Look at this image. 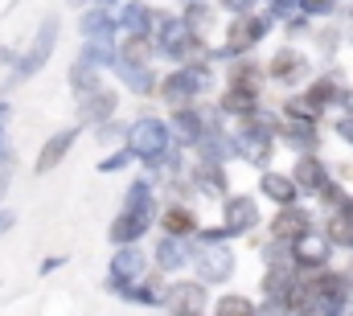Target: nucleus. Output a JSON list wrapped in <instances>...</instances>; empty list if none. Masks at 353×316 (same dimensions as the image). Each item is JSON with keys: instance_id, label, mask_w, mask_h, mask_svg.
I'll return each mask as SVG.
<instances>
[{"instance_id": "obj_46", "label": "nucleus", "mask_w": 353, "mask_h": 316, "mask_svg": "<svg viewBox=\"0 0 353 316\" xmlns=\"http://www.w3.org/2000/svg\"><path fill=\"white\" fill-rule=\"evenodd\" d=\"M94 4H99V8H107V12H115V8H119L123 0H94Z\"/></svg>"}, {"instance_id": "obj_47", "label": "nucleus", "mask_w": 353, "mask_h": 316, "mask_svg": "<svg viewBox=\"0 0 353 316\" xmlns=\"http://www.w3.org/2000/svg\"><path fill=\"white\" fill-rule=\"evenodd\" d=\"M345 210H350V214H353V193H350V206H345Z\"/></svg>"}, {"instance_id": "obj_27", "label": "nucleus", "mask_w": 353, "mask_h": 316, "mask_svg": "<svg viewBox=\"0 0 353 316\" xmlns=\"http://www.w3.org/2000/svg\"><path fill=\"white\" fill-rule=\"evenodd\" d=\"M296 279H300L296 267H263V275H259V300H279L283 304V296L296 288Z\"/></svg>"}, {"instance_id": "obj_32", "label": "nucleus", "mask_w": 353, "mask_h": 316, "mask_svg": "<svg viewBox=\"0 0 353 316\" xmlns=\"http://www.w3.org/2000/svg\"><path fill=\"white\" fill-rule=\"evenodd\" d=\"M79 33L83 37H103V33H115V17L99 4H87L83 17H79Z\"/></svg>"}, {"instance_id": "obj_9", "label": "nucleus", "mask_w": 353, "mask_h": 316, "mask_svg": "<svg viewBox=\"0 0 353 316\" xmlns=\"http://www.w3.org/2000/svg\"><path fill=\"white\" fill-rule=\"evenodd\" d=\"M210 288L197 284V279H169L165 288V300H161V313L165 316H205L210 313Z\"/></svg>"}, {"instance_id": "obj_33", "label": "nucleus", "mask_w": 353, "mask_h": 316, "mask_svg": "<svg viewBox=\"0 0 353 316\" xmlns=\"http://www.w3.org/2000/svg\"><path fill=\"white\" fill-rule=\"evenodd\" d=\"M181 21L189 25V33L205 37V33L214 29V4H205V0H197V4H185V8H181Z\"/></svg>"}, {"instance_id": "obj_24", "label": "nucleus", "mask_w": 353, "mask_h": 316, "mask_svg": "<svg viewBox=\"0 0 353 316\" xmlns=\"http://www.w3.org/2000/svg\"><path fill=\"white\" fill-rule=\"evenodd\" d=\"M152 58H157V46L148 33H123L115 46V66H152Z\"/></svg>"}, {"instance_id": "obj_29", "label": "nucleus", "mask_w": 353, "mask_h": 316, "mask_svg": "<svg viewBox=\"0 0 353 316\" xmlns=\"http://www.w3.org/2000/svg\"><path fill=\"white\" fill-rule=\"evenodd\" d=\"M205 316H259V300L247 296V292H222V296L210 300Z\"/></svg>"}, {"instance_id": "obj_10", "label": "nucleus", "mask_w": 353, "mask_h": 316, "mask_svg": "<svg viewBox=\"0 0 353 316\" xmlns=\"http://www.w3.org/2000/svg\"><path fill=\"white\" fill-rule=\"evenodd\" d=\"M316 235V214L308 210V206H283V210H275L271 214V222H267V238L271 242H283V246H296L300 238Z\"/></svg>"}, {"instance_id": "obj_39", "label": "nucleus", "mask_w": 353, "mask_h": 316, "mask_svg": "<svg viewBox=\"0 0 353 316\" xmlns=\"http://www.w3.org/2000/svg\"><path fill=\"white\" fill-rule=\"evenodd\" d=\"M312 41H316L325 54H333V50L341 46V29H337V25H329V29H312Z\"/></svg>"}, {"instance_id": "obj_37", "label": "nucleus", "mask_w": 353, "mask_h": 316, "mask_svg": "<svg viewBox=\"0 0 353 316\" xmlns=\"http://www.w3.org/2000/svg\"><path fill=\"white\" fill-rule=\"evenodd\" d=\"M136 164V157H132V148L123 144V148H115V152H107V157L99 160V172H128Z\"/></svg>"}, {"instance_id": "obj_14", "label": "nucleus", "mask_w": 353, "mask_h": 316, "mask_svg": "<svg viewBox=\"0 0 353 316\" xmlns=\"http://www.w3.org/2000/svg\"><path fill=\"white\" fill-rule=\"evenodd\" d=\"M157 226H161L165 238H193L201 230V218H197V210L189 201H165L157 210Z\"/></svg>"}, {"instance_id": "obj_1", "label": "nucleus", "mask_w": 353, "mask_h": 316, "mask_svg": "<svg viewBox=\"0 0 353 316\" xmlns=\"http://www.w3.org/2000/svg\"><path fill=\"white\" fill-rule=\"evenodd\" d=\"M230 144H234V160H247L251 168H271L275 157V119H267L263 111L251 119H239L230 128Z\"/></svg>"}, {"instance_id": "obj_30", "label": "nucleus", "mask_w": 353, "mask_h": 316, "mask_svg": "<svg viewBox=\"0 0 353 316\" xmlns=\"http://www.w3.org/2000/svg\"><path fill=\"white\" fill-rule=\"evenodd\" d=\"M115 75L123 82V90H132L140 99H152L157 95V82H161V75L152 66H115Z\"/></svg>"}, {"instance_id": "obj_18", "label": "nucleus", "mask_w": 353, "mask_h": 316, "mask_svg": "<svg viewBox=\"0 0 353 316\" xmlns=\"http://www.w3.org/2000/svg\"><path fill=\"white\" fill-rule=\"evenodd\" d=\"M152 226H157V218L136 214V210H119V214L111 218V226H107V242H111V246H136Z\"/></svg>"}, {"instance_id": "obj_13", "label": "nucleus", "mask_w": 353, "mask_h": 316, "mask_svg": "<svg viewBox=\"0 0 353 316\" xmlns=\"http://www.w3.org/2000/svg\"><path fill=\"white\" fill-rule=\"evenodd\" d=\"M275 144H279V148H292L296 157H304V152H321V124L279 119V115H275Z\"/></svg>"}, {"instance_id": "obj_7", "label": "nucleus", "mask_w": 353, "mask_h": 316, "mask_svg": "<svg viewBox=\"0 0 353 316\" xmlns=\"http://www.w3.org/2000/svg\"><path fill=\"white\" fill-rule=\"evenodd\" d=\"M259 222H263V214H259V197H255V193H230V197L222 201V218H218V226H222V235L226 238L255 235Z\"/></svg>"}, {"instance_id": "obj_42", "label": "nucleus", "mask_w": 353, "mask_h": 316, "mask_svg": "<svg viewBox=\"0 0 353 316\" xmlns=\"http://www.w3.org/2000/svg\"><path fill=\"white\" fill-rule=\"evenodd\" d=\"M12 164V148H8V132L0 128V168H8Z\"/></svg>"}, {"instance_id": "obj_36", "label": "nucleus", "mask_w": 353, "mask_h": 316, "mask_svg": "<svg viewBox=\"0 0 353 316\" xmlns=\"http://www.w3.org/2000/svg\"><path fill=\"white\" fill-rule=\"evenodd\" d=\"M296 12L300 17H308V21H329L333 12H337V0H296Z\"/></svg>"}, {"instance_id": "obj_5", "label": "nucleus", "mask_w": 353, "mask_h": 316, "mask_svg": "<svg viewBox=\"0 0 353 316\" xmlns=\"http://www.w3.org/2000/svg\"><path fill=\"white\" fill-rule=\"evenodd\" d=\"M58 37H62V21L50 12V17H41V25H37V33H33V41H29V50L17 58V66H12V82H25L33 79L50 58H54V50H58Z\"/></svg>"}, {"instance_id": "obj_3", "label": "nucleus", "mask_w": 353, "mask_h": 316, "mask_svg": "<svg viewBox=\"0 0 353 316\" xmlns=\"http://www.w3.org/2000/svg\"><path fill=\"white\" fill-rule=\"evenodd\" d=\"M123 144L132 148L136 164H144V168L157 164V160H165L176 148L173 132H169V119H161V115H136L128 124V140Z\"/></svg>"}, {"instance_id": "obj_38", "label": "nucleus", "mask_w": 353, "mask_h": 316, "mask_svg": "<svg viewBox=\"0 0 353 316\" xmlns=\"http://www.w3.org/2000/svg\"><path fill=\"white\" fill-rule=\"evenodd\" d=\"M283 33H288V46H296V37H312V21L296 12V17L283 21Z\"/></svg>"}, {"instance_id": "obj_25", "label": "nucleus", "mask_w": 353, "mask_h": 316, "mask_svg": "<svg viewBox=\"0 0 353 316\" xmlns=\"http://www.w3.org/2000/svg\"><path fill=\"white\" fill-rule=\"evenodd\" d=\"M226 86H243V90L263 95L267 70L255 62V58H230V62H226Z\"/></svg>"}, {"instance_id": "obj_34", "label": "nucleus", "mask_w": 353, "mask_h": 316, "mask_svg": "<svg viewBox=\"0 0 353 316\" xmlns=\"http://www.w3.org/2000/svg\"><path fill=\"white\" fill-rule=\"evenodd\" d=\"M350 185H341V181H333V177H329V181H325V189H321V193H316V206H321V210H325V214H337V210H345V206H350Z\"/></svg>"}, {"instance_id": "obj_15", "label": "nucleus", "mask_w": 353, "mask_h": 316, "mask_svg": "<svg viewBox=\"0 0 353 316\" xmlns=\"http://www.w3.org/2000/svg\"><path fill=\"white\" fill-rule=\"evenodd\" d=\"M119 115V90L115 86H99L94 95L87 99H79V128H99V124H107V119H115Z\"/></svg>"}, {"instance_id": "obj_26", "label": "nucleus", "mask_w": 353, "mask_h": 316, "mask_svg": "<svg viewBox=\"0 0 353 316\" xmlns=\"http://www.w3.org/2000/svg\"><path fill=\"white\" fill-rule=\"evenodd\" d=\"M115 46H119V33L83 37V50H79V58H83V62H90L94 70H115Z\"/></svg>"}, {"instance_id": "obj_22", "label": "nucleus", "mask_w": 353, "mask_h": 316, "mask_svg": "<svg viewBox=\"0 0 353 316\" xmlns=\"http://www.w3.org/2000/svg\"><path fill=\"white\" fill-rule=\"evenodd\" d=\"M329 259H333V246L321 235H308L292 246V267H296V271H325Z\"/></svg>"}, {"instance_id": "obj_16", "label": "nucleus", "mask_w": 353, "mask_h": 316, "mask_svg": "<svg viewBox=\"0 0 353 316\" xmlns=\"http://www.w3.org/2000/svg\"><path fill=\"white\" fill-rule=\"evenodd\" d=\"M288 177L296 181L300 197H304V193H308V197H316L333 172H329V160L321 157V152H304V157H296V164H292V172H288Z\"/></svg>"}, {"instance_id": "obj_28", "label": "nucleus", "mask_w": 353, "mask_h": 316, "mask_svg": "<svg viewBox=\"0 0 353 316\" xmlns=\"http://www.w3.org/2000/svg\"><path fill=\"white\" fill-rule=\"evenodd\" d=\"M316 235L325 238L333 250H353V214L350 210H337V214H325L321 230Z\"/></svg>"}, {"instance_id": "obj_19", "label": "nucleus", "mask_w": 353, "mask_h": 316, "mask_svg": "<svg viewBox=\"0 0 353 316\" xmlns=\"http://www.w3.org/2000/svg\"><path fill=\"white\" fill-rule=\"evenodd\" d=\"M193 263V238H165L152 246V267L161 271V275H176V271H185Z\"/></svg>"}, {"instance_id": "obj_35", "label": "nucleus", "mask_w": 353, "mask_h": 316, "mask_svg": "<svg viewBox=\"0 0 353 316\" xmlns=\"http://www.w3.org/2000/svg\"><path fill=\"white\" fill-rule=\"evenodd\" d=\"M94 140H99V144H107V148H123V140H128V124L115 115V119H107V124H99V128H94Z\"/></svg>"}, {"instance_id": "obj_8", "label": "nucleus", "mask_w": 353, "mask_h": 316, "mask_svg": "<svg viewBox=\"0 0 353 316\" xmlns=\"http://www.w3.org/2000/svg\"><path fill=\"white\" fill-rule=\"evenodd\" d=\"M263 70H267V82H279L288 90H300L304 82L312 79V58L300 46H279Z\"/></svg>"}, {"instance_id": "obj_21", "label": "nucleus", "mask_w": 353, "mask_h": 316, "mask_svg": "<svg viewBox=\"0 0 353 316\" xmlns=\"http://www.w3.org/2000/svg\"><path fill=\"white\" fill-rule=\"evenodd\" d=\"M259 197L271 201L275 210H283V206H296V201H300V189H296V181H292L288 172L263 168V172H259Z\"/></svg>"}, {"instance_id": "obj_43", "label": "nucleus", "mask_w": 353, "mask_h": 316, "mask_svg": "<svg viewBox=\"0 0 353 316\" xmlns=\"http://www.w3.org/2000/svg\"><path fill=\"white\" fill-rule=\"evenodd\" d=\"M12 226H17V214H12L8 206H0V235H8Z\"/></svg>"}, {"instance_id": "obj_41", "label": "nucleus", "mask_w": 353, "mask_h": 316, "mask_svg": "<svg viewBox=\"0 0 353 316\" xmlns=\"http://www.w3.org/2000/svg\"><path fill=\"white\" fill-rule=\"evenodd\" d=\"M333 136L353 148V115H337V119H333Z\"/></svg>"}, {"instance_id": "obj_20", "label": "nucleus", "mask_w": 353, "mask_h": 316, "mask_svg": "<svg viewBox=\"0 0 353 316\" xmlns=\"http://www.w3.org/2000/svg\"><path fill=\"white\" fill-rule=\"evenodd\" d=\"M79 132H83L79 124H74V128H62V132H54V136H50V140L41 144V152H37V160H33V172H37V177L54 172V168H58L62 160L70 157V148L79 144Z\"/></svg>"}, {"instance_id": "obj_31", "label": "nucleus", "mask_w": 353, "mask_h": 316, "mask_svg": "<svg viewBox=\"0 0 353 316\" xmlns=\"http://www.w3.org/2000/svg\"><path fill=\"white\" fill-rule=\"evenodd\" d=\"M70 90H74V99H87V95H94L99 86H103V70H94L90 62H83V58H74L70 62Z\"/></svg>"}, {"instance_id": "obj_17", "label": "nucleus", "mask_w": 353, "mask_h": 316, "mask_svg": "<svg viewBox=\"0 0 353 316\" xmlns=\"http://www.w3.org/2000/svg\"><path fill=\"white\" fill-rule=\"evenodd\" d=\"M218 115H222V124L226 119H251V115H259L263 111V95H255V90H243V86H222V95H218Z\"/></svg>"}, {"instance_id": "obj_44", "label": "nucleus", "mask_w": 353, "mask_h": 316, "mask_svg": "<svg viewBox=\"0 0 353 316\" xmlns=\"http://www.w3.org/2000/svg\"><path fill=\"white\" fill-rule=\"evenodd\" d=\"M62 263H66V259H62V255H54V259H46V263H41V267H37V271H41V275H50V271H58V267H62Z\"/></svg>"}, {"instance_id": "obj_6", "label": "nucleus", "mask_w": 353, "mask_h": 316, "mask_svg": "<svg viewBox=\"0 0 353 316\" xmlns=\"http://www.w3.org/2000/svg\"><path fill=\"white\" fill-rule=\"evenodd\" d=\"M144 275H152V255L136 242V246H115L111 250V263H107V279H103V288L115 296L119 288H128V284H136V279H144Z\"/></svg>"}, {"instance_id": "obj_2", "label": "nucleus", "mask_w": 353, "mask_h": 316, "mask_svg": "<svg viewBox=\"0 0 353 316\" xmlns=\"http://www.w3.org/2000/svg\"><path fill=\"white\" fill-rule=\"evenodd\" d=\"M275 29V21L267 12H239L226 21L222 46L214 50V62H230V58H251V50L267 41V33Z\"/></svg>"}, {"instance_id": "obj_45", "label": "nucleus", "mask_w": 353, "mask_h": 316, "mask_svg": "<svg viewBox=\"0 0 353 316\" xmlns=\"http://www.w3.org/2000/svg\"><path fill=\"white\" fill-rule=\"evenodd\" d=\"M8 119H12V107H8V99L0 95V128H8Z\"/></svg>"}, {"instance_id": "obj_23", "label": "nucleus", "mask_w": 353, "mask_h": 316, "mask_svg": "<svg viewBox=\"0 0 353 316\" xmlns=\"http://www.w3.org/2000/svg\"><path fill=\"white\" fill-rule=\"evenodd\" d=\"M115 33L123 37V33H148L152 37V17H157V8H148L144 0H123L115 12Z\"/></svg>"}, {"instance_id": "obj_11", "label": "nucleus", "mask_w": 353, "mask_h": 316, "mask_svg": "<svg viewBox=\"0 0 353 316\" xmlns=\"http://www.w3.org/2000/svg\"><path fill=\"white\" fill-rule=\"evenodd\" d=\"M345 75L341 70H325V75H312V79L300 86V95L308 99V107L325 119V111H333V107H341V95H345Z\"/></svg>"}, {"instance_id": "obj_4", "label": "nucleus", "mask_w": 353, "mask_h": 316, "mask_svg": "<svg viewBox=\"0 0 353 316\" xmlns=\"http://www.w3.org/2000/svg\"><path fill=\"white\" fill-rule=\"evenodd\" d=\"M193 279L205 284V288H218V284H230L234 271H239V255L230 242H193Z\"/></svg>"}, {"instance_id": "obj_12", "label": "nucleus", "mask_w": 353, "mask_h": 316, "mask_svg": "<svg viewBox=\"0 0 353 316\" xmlns=\"http://www.w3.org/2000/svg\"><path fill=\"white\" fill-rule=\"evenodd\" d=\"M185 177H189V185H193V201H197V197H210V201H226V197H230V177H226V164H205V160H193Z\"/></svg>"}, {"instance_id": "obj_40", "label": "nucleus", "mask_w": 353, "mask_h": 316, "mask_svg": "<svg viewBox=\"0 0 353 316\" xmlns=\"http://www.w3.org/2000/svg\"><path fill=\"white\" fill-rule=\"evenodd\" d=\"M222 12H230V17H239V12H255L259 8V0H214Z\"/></svg>"}]
</instances>
